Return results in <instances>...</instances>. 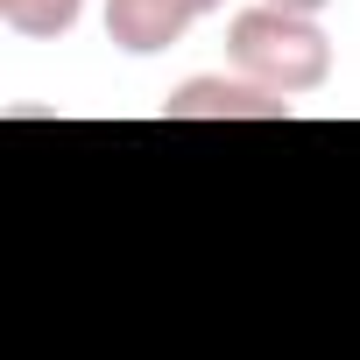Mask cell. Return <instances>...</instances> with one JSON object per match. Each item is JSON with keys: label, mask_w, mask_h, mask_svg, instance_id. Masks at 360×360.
<instances>
[{"label": "cell", "mask_w": 360, "mask_h": 360, "mask_svg": "<svg viewBox=\"0 0 360 360\" xmlns=\"http://www.w3.org/2000/svg\"><path fill=\"white\" fill-rule=\"evenodd\" d=\"M290 113H297V99L255 85L248 71H240V78H226V71L184 78V85L162 99V120H290Z\"/></svg>", "instance_id": "7a4b0ae2"}, {"label": "cell", "mask_w": 360, "mask_h": 360, "mask_svg": "<svg viewBox=\"0 0 360 360\" xmlns=\"http://www.w3.org/2000/svg\"><path fill=\"white\" fill-rule=\"evenodd\" d=\"M78 15H85V0H0V22H8L15 36H29V43H57V36H71Z\"/></svg>", "instance_id": "277c9868"}, {"label": "cell", "mask_w": 360, "mask_h": 360, "mask_svg": "<svg viewBox=\"0 0 360 360\" xmlns=\"http://www.w3.org/2000/svg\"><path fill=\"white\" fill-rule=\"evenodd\" d=\"M276 8H297V15H318V8H332V0H276Z\"/></svg>", "instance_id": "5b68a950"}, {"label": "cell", "mask_w": 360, "mask_h": 360, "mask_svg": "<svg viewBox=\"0 0 360 360\" xmlns=\"http://www.w3.org/2000/svg\"><path fill=\"white\" fill-rule=\"evenodd\" d=\"M219 8H226V0H106V36L127 57H155V50H169L176 36H184L191 22H205Z\"/></svg>", "instance_id": "3957f363"}, {"label": "cell", "mask_w": 360, "mask_h": 360, "mask_svg": "<svg viewBox=\"0 0 360 360\" xmlns=\"http://www.w3.org/2000/svg\"><path fill=\"white\" fill-rule=\"evenodd\" d=\"M226 57L233 71H248L255 85L297 99V92H318L332 78V36L297 15V8H276V0H262V8H240L226 22Z\"/></svg>", "instance_id": "6da1fadb"}]
</instances>
